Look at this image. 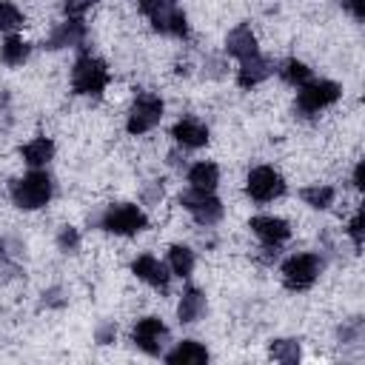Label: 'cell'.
I'll return each instance as SVG.
<instances>
[{
    "label": "cell",
    "mask_w": 365,
    "mask_h": 365,
    "mask_svg": "<svg viewBox=\"0 0 365 365\" xmlns=\"http://www.w3.org/2000/svg\"><path fill=\"white\" fill-rule=\"evenodd\" d=\"M151 26H154L157 31H163V34H171V37H185V34H188L185 14L177 9V3H174V6H165V9H160V11H154V14H151Z\"/></svg>",
    "instance_id": "14"
},
{
    "label": "cell",
    "mask_w": 365,
    "mask_h": 365,
    "mask_svg": "<svg viewBox=\"0 0 365 365\" xmlns=\"http://www.w3.org/2000/svg\"><path fill=\"white\" fill-rule=\"evenodd\" d=\"M131 271L137 274V279L148 282V285H151V288H157V291H165V288H168L171 274H168V268H165L157 257H151V254L137 257V259L131 262Z\"/></svg>",
    "instance_id": "11"
},
{
    "label": "cell",
    "mask_w": 365,
    "mask_h": 365,
    "mask_svg": "<svg viewBox=\"0 0 365 365\" xmlns=\"http://www.w3.org/2000/svg\"><path fill=\"white\" fill-rule=\"evenodd\" d=\"M83 37H86V26H83V20L68 17L66 23H60V26L48 34L46 48H71V46H80Z\"/></svg>",
    "instance_id": "12"
},
{
    "label": "cell",
    "mask_w": 365,
    "mask_h": 365,
    "mask_svg": "<svg viewBox=\"0 0 365 365\" xmlns=\"http://www.w3.org/2000/svg\"><path fill=\"white\" fill-rule=\"evenodd\" d=\"M57 242H60V248L68 254V251H77V245H80V234H77V228H63L60 231V237H57Z\"/></svg>",
    "instance_id": "27"
},
{
    "label": "cell",
    "mask_w": 365,
    "mask_h": 365,
    "mask_svg": "<svg viewBox=\"0 0 365 365\" xmlns=\"http://www.w3.org/2000/svg\"><path fill=\"white\" fill-rule=\"evenodd\" d=\"M180 202L191 211V217H194L200 225H214V222H220V217H222V202H220L211 191H197V188H191V191H185V194L180 197Z\"/></svg>",
    "instance_id": "8"
},
{
    "label": "cell",
    "mask_w": 365,
    "mask_h": 365,
    "mask_svg": "<svg viewBox=\"0 0 365 365\" xmlns=\"http://www.w3.org/2000/svg\"><path fill=\"white\" fill-rule=\"evenodd\" d=\"M165 362H168V365H202V362H208V351H205L200 342L185 339V342H180V345L165 356Z\"/></svg>",
    "instance_id": "18"
},
{
    "label": "cell",
    "mask_w": 365,
    "mask_h": 365,
    "mask_svg": "<svg viewBox=\"0 0 365 365\" xmlns=\"http://www.w3.org/2000/svg\"><path fill=\"white\" fill-rule=\"evenodd\" d=\"M348 234H351L354 245L359 248V245H362V211L354 214V220H351V225H348Z\"/></svg>",
    "instance_id": "28"
},
{
    "label": "cell",
    "mask_w": 365,
    "mask_h": 365,
    "mask_svg": "<svg viewBox=\"0 0 365 365\" xmlns=\"http://www.w3.org/2000/svg\"><path fill=\"white\" fill-rule=\"evenodd\" d=\"M342 6H345L354 17H362V14H365V0H342Z\"/></svg>",
    "instance_id": "32"
},
{
    "label": "cell",
    "mask_w": 365,
    "mask_h": 365,
    "mask_svg": "<svg viewBox=\"0 0 365 365\" xmlns=\"http://www.w3.org/2000/svg\"><path fill=\"white\" fill-rule=\"evenodd\" d=\"M108 86V68L94 54H80L71 71V88L86 97H100Z\"/></svg>",
    "instance_id": "1"
},
{
    "label": "cell",
    "mask_w": 365,
    "mask_h": 365,
    "mask_svg": "<svg viewBox=\"0 0 365 365\" xmlns=\"http://www.w3.org/2000/svg\"><path fill=\"white\" fill-rule=\"evenodd\" d=\"M160 120H163V100H160L157 94H151V91H143V94H137V100H134V106H131V111H128L125 128H128L131 134H145V131H151Z\"/></svg>",
    "instance_id": "6"
},
{
    "label": "cell",
    "mask_w": 365,
    "mask_h": 365,
    "mask_svg": "<svg viewBox=\"0 0 365 365\" xmlns=\"http://www.w3.org/2000/svg\"><path fill=\"white\" fill-rule=\"evenodd\" d=\"M29 43L26 40H20V37H9L6 43H3V48H0V60L6 63V66H23L26 60H29Z\"/></svg>",
    "instance_id": "21"
},
{
    "label": "cell",
    "mask_w": 365,
    "mask_h": 365,
    "mask_svg": "<svg viewBox=\"0 0 365 365\" xmlns=\"http://www.w3.org/2000/svg\"><path fill=\"white\" fill-rule=\"evenodd\" d=\"M137 6L151 17L154 11H160V9H165V6H174V0H137Z\"/></svg>",
    "instance_id": "29"
},
{
    "label": "cell",
    "mask_w": 365,
    "mask_h": 365,
    "mask_svg": "<svg viewBox=\"0 0 365 365\" xmlns=\"http://www.w3.org/2000/svg\"><path fill=\"white\" fill-rule=\"evenodd\" d=\"M362 174H365V165L359 163V165L354 168V185H356V188H362V185H365V182H362Z\"/></svg>",
    "instance_id": "33"
},
{
    "label": "cell",
    "mask_w": 365,
    "mask_h": 365,
    "mask_svg": "<svg viewBox=\"0 0 365 365\" xmlns=\"http://www.w3.org/2000/svg\"><path fill=\"white\" fill-rule=\"evenodd\" d=\"M91 3H94V0H63V9H66L68 14H74V17H77V14H83Z\"/></svg>",
    "instance_id": "31"
},
{
    "label": "cell",
    "mask_w": 365,
    "mask_h": 365,
    "mask_svg": "<svg viewBox=\"0 0 365 365\" xmlns=\"http://www.w3.org/2000/svg\"><path fill=\"white\" fill-rule=\"evenodd\" d=\"M251 231L257 234V240H262L265 245H279L291 237V228L282 217H271V214H257L251 217Z\"/></svg>",
    "instance_id": "10"
},
{
    "label": "cell",
    "mask_w": 365,
    "mask_h": 365,
    "mask_svg": "<svg viewBox=\"0 0 365 365\" xmlns=\"http://www.w3.org/2000/svg\"><path fill=\"white\" fill-rule=\"evenodd\" d=\"M23 26V11L9 3V0H0V31H14Z\"/></svg>",
    "instance_id": "26"
},
{
    "label": "cell",
    "mask_w": 365,
    "mask_h": 365,
    "mask_svg": "<svg viewBox=\"0 0 365 365\" xmlns=\"http://www.w3.org/2000/svg\"><path fill=\"white\" fill-rule=\"evenodd\" d=\"M271 71H274V66H271L265 57L251 54V57L240 60V68H237V83H240L242 88H251V86H257V83L268 80V77H271Z\"/></svg>",
    "instance_id": "13"
},
{
    "label": "cell",
    "mask_w": 365,
    "mask_h": 365,
    "mask_svg": "<svg viewBox=\"0 0 365 365\" xmlns=\"http://www.w3.org/2000/svg\"><path fill=\"white\" fill-rule=\"evenodd\" d=\"M339 86L331 83V80H308L305 86H299V94H297V111L299 114H317L328 106H334L339 100Z\"/></svg>",
    "instance_id": "5"
},
{
    "label": "cell",
    "mask_w": 365,
    "mask_h": 365,
    "mask_svg": "<svg viewBox=\"0 0 365 365\" xmlns=\"http://www.w3.org/2000/svg\"><path fill=\"white\" fill-rule=\"evenodd\" d=\"M171 137H174L182 148H200V145L208 143V128H205L200 120L185 117V120H180V123L171 128Z\"/></svg>",
    "instance_id": "15"
},
{
    "label": "cell",
    "mask_w": 365,
    "mask_h": 365,
    "mask_svg": "<svg viewBox=\"0 0 365 365\" xmlns=\"http://www.w3.org/2000/svg\"><path fill=\"white\" fill-rule=\"evenodd\" d=\"M11 200L17 208L34 211L51 200V177L46 171H29L26 177L11 182Z\"/></svg>",
    "instance_id": "2"
},
{
    "label": "cell",
    "mask_w": 365,
    "mask_h": 365,
    "mask_svg": "<svg viewBox=\"0 0 365 365\" xmlns=\"http://www.w3.org/2000/svg\"><path fill=\"white\" fill-rule=\"evenodd\" d=\"M51 157H54V143H51L48 137H34L31 143L23 145V160H26L31 168L48 165Z\"/></svg>",
    "instance_id": "19"
},
{
    "label": "cell",
    "mask_w": 365,
    "mask_h": 365,
    "mask_svg": "<svg viewBox=\"0 0 365 365\" xmlns=\"http://www.w3.org/2000/svg\"><path fill=\"white\" fill-rule=\"evenodd\" d=\"M225 48L231 57L237 60H245L251 54H257V37L251 31V26H237L228 31V40H225Z\"/></svg>",
    "instance_id": "16"
},
{
    "label": "cell",
    "mask_w": 365,
    "mask_h": 365,
    "mask_svg": "<svg viewBox=\"0 0 365 365\" xmlns=\"http://www.w3.org/2000/svg\"><path fill=\"white\" fill-rule=\"evenodd\" d=\"M165 339H168V328H165L157 317H143V319L134 325V342H137V348H143V351L151 354V356H157V354L163 351Z\"/></svg>",
    "instance_id": "9"
},
{
    "label": "cell",
    "mask_w": 365,
    "mask_h": 365,
    "mask_svg": "<svg viewBox=\"0 0 365 365\" xmlns=\"http://www.w3.org/2000/svg\"><path fill=\"white\" fill-rule=\"evenodd\" d=\"M299 197H302L305 205H311V208H328L331 200H334V188H331V185H308V188H302Z\"/></svg>",
    "instance_id": "24"
},
{
    "label": "cell",
    "mask_w": 365,
    "mask_h": 365,
    "mask_svg": "<svg viewBox=\"0 0 365 365\" xmlns=\"http://www.w3.org/2000/svg\"><path fill=\"white\" fill-rule=\"evenodd\" d=\"M205 314V297L200 288H185L182 297H180V305H177V317L180 322H197L200 317Z\"/></svg>",
    "instance_id": "17"
},
{
    "label": "cell",
    "mask_w": 365,
    "mask_h": 365,
    "mask_svg": "<svg viewBox=\"0 0 365 365\" xmlns=\"http://www.w3.org/2000/svg\"><path fill=\"white\" fill-rule=\"evenodd\" d=\"M245 188H248L251 200H257V202H271V200H277V197L285 194V180H282V174L274 171L271 165H257V168L248 171V185H245Z\"/></svg>",
    "instance_id": "7"
},
{
    "label": "cell",
    "mask_w": 365,
    "mask_h": 365,
    "mask_svg": "<svg viewBox=\"0 0 365 365\" xmlns=\"http://www.w3.org/2000/svg\"><path fill=\"white\" fill-rule=\"evenodd\" d=\"M100 225H103V231H108V234L131 237V234H140V231L148 225V217H145L137 205L120 202V205H111V208L100 217Z\"/></svg>",
    "instance_id": "3"
},
{
    "label": "cell",
    "mask_w": 365,
    "mask_h": 365,
    "mask_svg": "<svg viewBox=\"0 0 365 365\" xmlns=\"http://www.w3.org/2000/svg\"><path fill=\"white\" fill-rule=\"evenodd\" d=\"M188 182H191V188H197V191H214L217 182H220V168H217L214 163H205V160H202V163L191 165Z\"/></svg>",
    "instance_id": "20"
},
{
    "label": "cell",
    "mask_w": 365,
    "mask_h": 365,
    "mask_svg": "<svg viewBox=\"0 0 365 365\" xmlns=\"http://www.w3.org/2000/svg\"><path fill=\"white\" fill-rule=\"evenodd\" d=\"M114 336H117V328H114V322H106V325H100V328H97V342H100V345H108V342H114Z\"/></svg>",
    "instance_id": "30"
},
{
    "label": "cell",
    "mask_w": 365,
    "mask_h": 365,
    "mask_svg": "<svg viewBox=\"0 0 365 365\" xmlns=\"http://www.w3.org/2000/svg\"><path fill=\"white\" fill-rule=\"evenodd\" d=\"M299 342L297 339H277V342H271V356L274 359H279V362H285V365H294L297 359H299Z\"/></svg>",
    "instance_id": "25"
},
{
    "label": "cell",
    "mask_w": 365,
    "mask_h": 365,
    "mask_svg": "<svg viewBox=\"0 0 365 365\" xmlns=\"http://www.w3.org/2000/svg\"><path fill=\"white\" fill-rule=\"evenodd\" d=\"M279 74H282V80H285L288 86H297V88L311 80V68H308L305 63H299V60H288V63L279 68Z\"/></svg>",
    "instance_id": "23"
},
{
    "label": "cell",
    "mask_w": 365,
    "mask_h": 365,
    "mask_svg": "<svg viewBox=\"0 0 365 365\" xmlns=\"http://www.w3.org/2000/svg\"><path fill=\"white\" fill-rule=\"evenodd\" d=\"M168 265L177 277H188L194 271V251L185 245H171L168 248Z\"/></svg>",
    "instance_id": "22"
},
{
    "label": "cell",
    "mask_w": 365,
    "mask_h": 365,
    "mask_svg": "<svg viewBox=\"0 0 365 365\" xmlns=\"http://www.w3.org/2000/svg\"><path fill=\"white\" fill-rule=\"evenodd\" d=\"M319 257L317 254H294L282 262V282L291 291H308L319 277Z\"/></svg>",
    "instance_id": "4"
}]
</instances>
